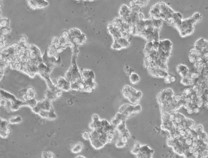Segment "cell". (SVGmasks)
I'll list each match as a JSON object with an SVG mask.
<instances>
[{"mask_svg": "<svg viewBox=\"0 0 208 158\" xmlns=\"http://www.w3.org/2000/svg\"><path fill=\"white\" fill-rule=\"evenodd\" d=\"M121 92H122L123 96L129 101L128 103H130L132 105L139 103L140 99L142 98V95H143L140 90L135 89L133 86H129V85L123 86Z\"/></svg>", "mask_w": 208, "mask_h": 158, "instance_id": "6da1fadb", "label": "cell"}, {"mask_svg": "<svg viewBox=\"0 0 208 158\" xmlns=\"http://www.w3.org/2000/svg\"><path fill=\"white\" fill-rule=\"evenodd\" d=\"M196 24V21L192 18V16L190 17L183 19L182 23L181 25L178 27V32L180 34V36L184 38V37H188L190 36L191 34H193L194 32V25Z\"/></svg>", "mask_w": 208, "mask_h": 158, "instance_id": "7a4b0ae2", "label": "cell"}, {"mask_svg": "<svg viewBox=\"0 0 208 158\" xmlns=\"http://www.w3.org/2000/svg\"><path fill=\"white\" fill-rule=\"evenodd\" d=\"M174 95H175V93H174L173 89H171V88H165V89L161 90V91L159 92V94L157 95V101H158V103L160 104V106H161V105L169 103V102L173 99Z\"/></svg>", "mask_w": 208, "mask_h": 158, "instance_id": "3957f363", "label": "cell"}, {"mask_svg": "<svg viewBox=\"0 0 208 158\" xmlns=\"http://www.w3.org/2000/svg\"><path fill=\"white\" fill-rule=\"evenodd\" d=\"M56 86L59 89H61L62 91H69V90H71V83L65 77L57 78Z\"/></svg>", "mask_w": 208, "mask_h": 158, "instance_id": "277c9868", "label": "cell"}, {"mask_svg": "<svg viewBox=\"0 0 208 158\" xmlns=\"http://www.w3.org/2000/svg\"><path fill=\"white\" fill-rule=\"evenodd\" d=\"M172 47H173V45H172L171 40L162 39V40H160V46H159L158 51L166 52V53H171Z\"/></svg>", "mask_w": 208, "mask_h": 158, "instance_id": "5b68a950", "label": "cell"}, {"mask_svg": "<svg viewBox=\"0 0 208 158\" xmlns=\"http://www.w3.org/2000/svg\"><path fill=\"white\" fill-rule=\"evenodd\" d=\"M9 120L2 118L1 119V127H0V136L1 138H7L9 135Z\"/></svg>", "mask_w": 208, "mask_h": 158, "instance_id": "8992f818", "label": "cell"}, {"mask_svg": "<svg viewBox=\"0 0 208 158\" xmlns=\"http://www.w3.org/2000/svg\"><path fill=\"white\" fill-rule=\"evenodd\" d=\"M107 30H108V32L110 33L111 36L113 37V40H117V39H119V38L122 37L120 29H118L117 27H115L111 22L109 23L108 26H107Z\"/></svg>", "mask_w": 208, "mask_h": 158, "instance_id": "52a82bcc", "label": "cell"}, {"mask_svg": "<svg viewBox=\"0 0 208 158\" xmlns=\"http://www.w3.org/2000/svg\"><path fill=\"white\" fill-rule=\"evenodd\" d=\"M207 46H208V40L206 38H198L194 43L193 48H195L196 50H199V51H203Z\"/></svg>", "mask_w": 208, "mask_h": 158, "instance_id": "ba28073f", "label": "cell"}, {"mask_svg": "<svg viewBox=\"0 0 208 158\" xmlns=\"http://www.w3.org/2000/svg\"><path fill=\"white\" fill-rule=\"evenodd\" d=\"M149 14L151 19H161V11H160V7L158 3L154 4V5L151 7V9H150L149 11Z\"/></svg>", "mask_w": 208, "mask_h": 158, "instance_id": "9c48e42d", "label": "cell"}, {"mask_svg": "<svg viewBox=\"0 0 208 158\" xmlns=\"http://www.w3.org/2000/svg\"><path fill=\"white\" fill-rule=\"evenodd\" d=\"M176 71H177L179 75L181 76V78H183V77H187V76L189 75L190 69L188 68L187 65L181 63V64H178V65L176 66Z\"/></svg>", "mask_w": 208, "mask_h": 158, "instance_id": "30bf717a", "label": "cell"}, {"mask_svg": "<svg viewBox=\"0 0 208 158\" xmlns=\"http://www.w3.org/2000/svg\"><path fill=\"white\" fill-rule=\"evenodd\" d=\"M131 14V9H130V6L126 5V4H122L119 9V17L121 18H125L129 16Z\"/></svg>", "mask_w": 208, "mask_h": 158, "instance_id": "8fae6325", "label": "cell"}, {"mask_svg": "<svg viewBox=\"0 0 208 158\" xmlns=\"http://www.w3.org/2000/svg\"><path fill=\"white\" fill-rule=\"evenodd\" d=\"M161 129L164 131H166V132H169L170 130H172L174 127H175V125H174V123L172 122V120H166V121H161Z\"/></svg>", "mask_w": 208, "mask_h": 158, "instance_id": "7c38bea8", "label": "cell"}, {"mask_svg": "<svg viewBox=\"0 0 208 158\" xmlns=\"http://www.w3.org/2000/svg\"><path fill=\"white\" fill-rule=\"evenodd\" d=\"M81 75L83 79H93L95 80V73L91 69H84L81 71Z\"/></svg>", "mask_w": 208, "mask_h": 158, "instance_id": "4fadbf2b", "label": "cell"}, {"mask_svg": "<svg viewBox=\"0 0 208 158\" xmlns=\"http://www.w3.org/2000/svg\"><path fill=\"white\" fill-rule=\"evenodd\" d=\"M22 106H25V101L21 99H16L12 102V106H11V111H17Z\"/></svg>", "mask_w": 208, "mask_h": 158, "instance_id": "5bb4252c", "label": "cell"}, {"mask_svg": "<svg viewBox=\"0 0 208 158\" xmlns=\"http://www.w3.org/2000/svg\"><path fill=\"white\" fill-rule=\"evenodd\" d=\"M52 101H50V100L46 99L45 98L44 100H42V101H39V104L40 106H41L42 110H46V111H49V110L53 109V107H52Z\"/></svg>", "mask_w": 208, "mask_h": 158, "instance_id": "9a60e30c", "label": "cell"}, {"mask_svg": "<svg viewBox=\"0 0 208 158\" xmlns=\"http://www.w3.org/2000/svg\"><path fill=\"white\" fill-rule=\"evenodd\" d=\"M1 97H2V98H5L6 100H8V101H10V102H13L14 100L17 99V98L14 96L13 94H11V93L7 92V91H5V90H3V89L1 90Z\"/></svg>", "mask_w": 208, "mask_h": 158, "instance_id": "2e32d148", "label": "cell"}, {"mask_svg": "<svg viewBox=\"0 0 208 158\" xmlns=\"http://www.w3.org/2000/svg\"><path fill=\"white\" fill-rule=\"evenodd\" d=\"M129 81H130L131 84H137V83L140 81L139 74L136 73V72H132L130 75H129Z\"/></svg>", "mask_w": 208, "mask_h": 158, "instance_id": "e0dca14e", "label": "cell"}, {"mask_svg": "<svg viewBox=\"0 0 208 158\" xmlns=\"http://www.w3.org/2000/svg\"><path fill=\"white\" fill-rule=\"evenodd\" d=\"M68 33L71 35L72 37H74L76 39V38H78L79 36L83 34V32L81 31L80 29H78V28H71V29L68 30Z\"/></svg>", "mask_w": 208, "mask_h": 158, "instance_id": "ac0fdd59", "label": "cell"}, {"mask_svg": "<svg viewBox=\"0 0 208 158\" xmlns=\"http://www.w3.org/2000/svg\"><path fill=\"white\" fill-rule=\"evenodd\" d=\"M181 84L186 87H191V86H193V79L190 78L189 76L181 78Z\"/></svg>", "mask_w": 208, "mask_h": 158, "instance_id": "d6986e66", "label": "cell"}, {"mask_svg": "<svg viewBox=\"0 0 208 158\" xmlns=\"http://www.w3.org/2000/svg\"><path fill=\"white\" fill-rule=\"evenodd\" d=\"M38 102H39V101H37L36 98H32V99H27V100L25 101V106H28L29 108L33 109L34 107L37 106Z\"/></svg>", "mask_w": 208, "mask_h": 158, "instance_id": "ffe728a7", "label": "cell"}, {"mask_svg": "<svg viewBox=\"0 0 208 158\" xmlns=\"http://www.w3.org/2000/svg\"><path fill=\"white\" fill-rule=\"evenodd\" d=\"M117 41L119 42V44L123 47V48H127V47L130 46V40H128L127 38L121 37L119 39H117Z\"/></svg>", "mask_w": 208, "mask_h": 158, "instance_id": "44dd1931", "label": "cell"}, {"mask_svg": "<svg viewBox=\"0 0 208 158\" xmlns=\"http://www.w3.org/2000/svg\"><path fill=\"white\" fill-rule=\"evenodd\" d=\"M83 81H84V84L86 86H88L89 88H91V89H95L96 88V82H95V80H93V79H83Z\"/></svg>", "mask_w": 208, "mask_h": 158, "instance_id": "7402d4cb", "label": "cell"}, {"mask_svg": "<svg viewBox=\"0 0 208 158\" xmlns=\"http://www.w3.org/2000/svg\"><path fill=\"white\" fill-rule=\"evenodd\" d=\"M141 146H142V144H141L140 142H135L134 145H133V147L131 148V153H132V154H134L135 156H136V155H137L138 153L140 152Z\"/></svg>", "mask_w": 208, "mask_h": 158, "instance_id": "603a6c76", "label": "cell"}, {"mask_svg": "<svg viewBox=\"0 0 208 158\" xmlns=\"http://www.w3.org/2000/svg\"><path fill=\"white\" fill-rule=\"evenodd\" d=\"M45 98L50 100V101H53V100H55L56 98H58V97H57L55 92H53V91H51V90L48 89L46 91V94H45Z\"/></svg>", "mask_w": 208, "mask_h": 158, "instance_id": "cb8c5ba5", "label": "cell"}, {"mask_svg": "<svg viewBox=\"0 0 208 158\" xmlns=\"http://www.w3.org/2000/svg\"><path fill=\"white\" fill-rule=\"evenodd\" d=\"M22 122V117L21 116H12L9 118V123L10 124H13V125H16V124H19Z\"/></svg>", "mask_w": 208, "mask_h": 158, "instance_id": "d4e9b609", "label": "cell"}, {"mask_svg": "<svg viewBox=\"0 0 208 158\" xmlns=\"http://www.w3.org/2000/svg\"><path fill=\"white\" fill-rule=\"evenodd\" d=\"M153 50V41H147L144 45V53L147 55Z\"/></svg>", "mask_w": 208, "mask_h": 158, "instance_id": "484cf974", "label": "cell"}, {"mask_svg": "<svg viewBox=\"0 0 208 158\" xmlns=\"http://www.w3.org/2000/svg\"><path fill=\"white\" fill-rule=\"evenodd\" d=\"M35 95H36V92H35L34 88H33V87H28L27 90H26V96H27L28 99H32V98H35Z\"/></svg>", "mask_w": 208, "mask_h": 158, "instance_id": "4316f807", "label": "cell"}, {"mask_svg": "<svg viewBox=\"0 0 208 158\" xmlns=\"http://www.w3.org/2000/svg\"><path fill=\"white\" fill-rule=\"evenodd\" d=\"M152 24L153 28L160 29L162 27V24H163V20H161V19H152Z\"/></svg>", "mask_w": 208, "mask_h": 158, "instance_id": "83f0119b", "label": "cell"}, {"mask_svg": "<svg viewBox=\"0 0 208 158\" xmlns=\"http://www.w3.org/2000/svg\"><path fill=\"white\" fill-rule=\"evenodd\" d=\"M126 144H127V141H125L123 138H121V136H120V138L115 142V146L117 148H124L126 146Z\"/></svg>", "mask_w": 208, "mask_h": 158, "instance_id": "f1b7e54d", "label": "cell"}, {"mask_svg": "<svg viewBox=\"0 0 208 158\" xmlns=\"http://www.w3.org/2000/svg\"><path fill=\"white\" fill-rule=\"evenodd\" d=\"M82 148H83V145H82V143H76L75 145H73L72 146V148H71V151H72L73 153H79L81 150H82Z\"/></svg>", "mask_w": 208, "mask_h": 158, "instance_id": "f546056e", "label": "cell"}, {"mask_svg": "<svg viewBox=\"0 0 208 158\" xmlns=\"http://www.w3.org/2000/svg\"><path fill=\"white\" fill-rule=\"evenodd\" d=\"M127 126H126V123L125 122H122V123H120L118 126H116V130L118 131L120 134H122L123 132H125L126 130H127Z\"/></svg>", "mask_w": 208, "mask_h": 158, "instance_id": "4dcf8cb0", "label": "cell"}, {"mask_svg": "<svg viewBox=\"0 0 208 158\" xmlns=\"http://www.w3.org/2000/svg\"><path fill=\"white\" fill-rule=\"evenodd\" d=\"M49 5V2L46 1V0H41V1H37V8L41 9V8H45Z\"/></svg>", "mask_w": 208, "mask_h": 158, "instance_id": "1f68e13d", "label": "cell"}, {"mask_svg": "<svg viewBox=\"0 0 208 158\" xmlns=\"http://www.w3.org/2000/svg\"><path fill=\"white\" fill-rule=\"evenodd\" d=\"M195 130V132L197 134H200L202 133L203 131H204V126L202 125V124H195L194 128H193Z\"/></svg>", "mask_w": 208, "mask_h": 158, "instance_id": "d6a6232c", "label": "cell"}, {"mask_svg": "<svg viewBox=\"0 0 208 158\" xmlns=\"http://www.w3.org/2000/svg\"><path fill=\"white\" fill-rule=\"evenodd\" d=\"M111 48L114 49V50H121V49H123V47L119 44V42L117 41V40H113L112 45H111Z\"/></svg>", "mask_w": 208, "mask_h": 158, "instance_id": "836d02e7", "label": "cell"}, {"mask_svg": "<svg viewBox=\"0 0 208 158\" xmlns=\"http://www.w3.org/2000/svg\"><path fill=\"white\" fill-rule=\"evenodd\" d=\"M57 118V114L56 112L54 111V109H51L48 111V119L49 120H54V119Z\"/></svg>", "mask_w": 208, "mask_h": 158, "instance_id": "e575fe53", "label": "cell"}, {"mask_svg": "<svg viewBox=\"0 0 208 158\" xmlns=\"http://www.w3.org/2000/svg\"><path fill=\"white\" fill-rule=\"evenodd\" d=\"M71 90H76V91H80V83L77 81H74L71 83Z\"/></svg>", "mask_w": 208, "mask_h": 158, "instance_id": "d590c367", "label": "cell"}, {"mask_svg": "<svg viewBox=\"0 0 208 158\" xmlns=\"http://www.w3.org/2000/svg\"><path fill=\"white\" fill-rule=\"evenodd\" d=\"M1 28L9 27V19L8 18H1V22H0Z\"/></svg>", "mask_w": 208, "mask_h": 158, "instance_id": "8d00e7d4", "label": "cell"}, {"mask_svg": "<svg viewBox=\"0 0 208 158\" xmlns=\"http://www.w3.org/2000/svg\"><path fill=\"white\" fill-rule=\"evenodd\" d=\"M120 135H121V138H123V139L125 140V141H128L129 139H130V136H131L128 129L125 131V132H123L122 134H120Z\"/></svg>", "mask_w": 208, "mask_h": 158, "instance_id": "74e56055", "label": "cell"}, {"mask_svg": "<svg viewBox=\"0 0 208 158\" xmlns=\"http://www.w3.org/2000/svg\"><path fill=\"white\" fill-rule=\"evenodd\" d=\"M192 18L194 19V20L196 21V23H197V22H199V21L201 20L202 15H201V13H199V12H195V13L192 15Z\"/></svg>", "mask_w": 208, "mask_h": 158, "instance_id": "f35d334b", "label": "cell"}, {"mask_svg": "<svg viewBox=\"0 0 208 158\" xmlns=\"http://www.w3.org/2000/svg\"><path fill=\"white\" fill-rule=\"evenodd\" d=\"M42 157L54 158V154H53V152H51V151H43L42 152Z\"/></svg>", "mask_w": 208, "mask_h": 158, "instance_id": "ab89813d", "label": "cell"}, {"mask_svg": "<svg viewBox=\"0 0 208 158\" xmlns=\"http://www.w3.org/2000/svg\"><path fill=\"white\" fill-rule=\"evenodd\" d=\"M10 27H4V28H1V36H6L7 34L10 33Z\"/></svg>", "mask_w": 208, "mask_h": 158, "instance_id": "60d3db41", "label": "cell"}, {"mask_svg": "<svg viewBox=\"0 0 208 158\" xmlns=\"http://www.w3.org/2000/svg\"><path fill=\"white\" fill-rule=\"evenodd\" d=\"M38 115L43 119H48V111H46V110H41Z\"/></svg>", "mask_w": 208, "mask_h": 158, "instance_id": "b9f144b4", "label": "cell"}, {"mask_svg": "<svg viewBox=\"0 0 208 158\" xmlns=\"http://www.w3.org/2000/svg\"><path fill=\"white\" fill-rule=\"evenodd\" d=\"M128 105H129V103H125V104H122V105H121V106L119 107V109H118V112H119V113H124V112L126 111V109H127Z\"/></svg>", "mask_w": 208, "mask_h": 158, "instance_id": "7bdbcfd3", "label": "cell"}, {"mask_svg": "<svg viewBox=\"0 0 208 158\" xmlns=\"http://www.w3.org/2000/svg\"><path fill=\"white\" fill-rule=\"evenodd\" d=\"M165 81H166V83H172L175 81V77H174L173 75H170V74H169V75L165 78Z\"/></svg>", "mask_w": 208, "mask_h": 158, "instance_id": "ee69618b", "label": "cell"}, {"mask_svg": "<svg viewBox=\"0 0 208 158\" xmlns=\"http://www.w3.org/2000/svg\"><path fill=\"white\" fill-rule=\"evenodd\" d=\"M207 136H208V134L205 132V131H203L202 133H200V134H198V139H201L204 141L205 139L207 138Z\"/></svg>", "mask_w": 208, "mask_h": 158, "instance_id": "f6af8a7d", "label": "cell"}, {"mask_svg": "<svg viewBox=\"0 0 208 158\" xmlns=\"http://www.w3.org/2000/svg\"><path fill=\"white\" fill-rule=\"evenodd\" d=\"M136 3H137V5L140 7V8H142V7H146V5L148 4V1H141V0H138V1H136Z\"/></svg>", "mask_w": 208, "mask_h": 158, "instance_id": "bcb514c9", "label": "cell"}, {"mask_svg": "<svg viewBox=\"0 0 208 158\" xmlns=\"http://www.w3.org/2000/svg\"><path fill=\"white\" fill-rule=\"evenodd\" d=\"M90 136H91V134H90V132H87V131L83 132V134H82V138L84 140H87V141L90 140Z\"/></svg>", "mask_w": 208, "mask_h": 158, "instance_id": "7dc6e473", "label": "cell"}, {"mask_svg": "<svg viewBox=\"0 0 208 158\" xmlns=\"http://www.w3.org/2000/svg\"><path fill=\"white\" fill-rule=\"evenodd\" d=\"M141 110H142V106L139 103L134 105V114L139 113V112H141Z\"/></svg>", "mask_w": 208, "mask_h": 158, "instance_id": "c3c4849f", "label": "cell"}, {"mask_svg": "<svg viewBox=\"0 0 208 158\" xmlns=\"http://www.w3.org/2000/svg\"><path fill=\"white\" fill-rule=\"evenodd\" d=\"M28 4H29V6L31 8L33 9H37V1H33V0H29L28 1Z\"/></svg>", "mask_w": 208, "mask_h": 158, "instance_id": "681fc988", "label": "cell"}, {"mask_svg": "<svg viewBox=\"0 0 208 158\" xmlns=\"http://www.w3.org/2000/svg\"><path fill=\"white\" fill-rule=\"evenodd\" d=\"M51 45L53 46H58L59 45V37H54L51 41Z\"/></svg>", "mask_w": 208, "mask_h": 158, "instance_id": "f907efd6", "label": "cell"}, {"mask_svg": "<svg viewBox=\"0 0 208 158\" xmlns=\"http://www.w3.org/2000/svg\"><path fill=\"white\" fill-rule=\"evenodd\" d=\"M125 72L127 73V74H129V75H130V74L132 73V72H131V68H130V66H128V65H126V66H125Z\"/></svg>", "mask_w": 208, "mask_h": 158, "instance_id": "816d5d0a", "label": "cell"}, {"mask_svg": "<svg viewBox=\"0 0 208 158\" xmlns=\"http://www.w3.org/2000/svg\"><path fill=\"white\" fill-rule=\"evenodd\" d=\"M75 158H86L85 156H82V155H78V156H76Z\"/></svg>", "mask_w": 208, "mask_h": 158, "instance_id": "f5cc1de1", "label": "cell"}, {"mask_svg": "<svg viewBox=\"0 0 208 158\" xmlns=\"http://www.w3.org/2000/svg\"><path fill=\"white\" fill-rule=\"evenodd\" d=\"M204 142H205V143H206V144L208 145V136H207V138H206V139H205V140H204Z\"/></svg>", "mask_w": 208, "mask_h": 158, "instance_id": "db71d44e", "label": "cell"}, {"mask_svg": "<svg viewBox=\"0 0 208 158\" xmlns=\"http://www.w3.org/2000/svg\"><path fill=\"white\" fill-rule=\"evenodd\" d=\"M42 158H45V157H42Z\"/></svg>", "mask_w": 208, "mask_h": 158, "instance_id": "11a10c76", "label": "cell"}]
</instances>
